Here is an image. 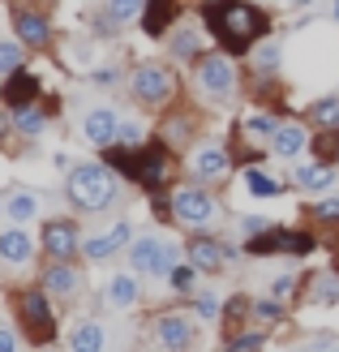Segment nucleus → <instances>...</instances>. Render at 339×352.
Returning <instances> with one entry per match:
<instances>
[{
  "label": "nucleus",
  "mask_w": 339,
  "mask_h": 352,
  "mask_svg": "<svg viewBox=\"0 0 339 352\" xmlns=\"http://www.w3.org/2000/svg\"><path fill=\"white\" fill-rule=\"evenodd\" d=\"M210 34L228 47V52H249V43H258L266 30H271V17L262 9L245 5V0H210L202 9Z\"/></svg>",
  "instance_id": "nucleus-1"
},
{
  "label": "nucleus",
  "mask_w": 339,
  "mask_h": 352,
  "mask_svg": "<svg viewBox=\"0 0 339 352\" xmlns=\"http://www.w3.org/2000/svg\"><path fill=\"white\" fill-rule=\"evenodd\" d=\"M65 193L78 210H103L116 198V176L103 164H78L65 181Z\"/></svg>",
  "instance_id": "nucleus-2"
},
{
  "label": "nucleus",
  "mask_w": 339,
  "mask_h": 352,
  "mask_svg": "<svg viewBox=\"0 0 339 352\" xmlns=\"http://www.w3.org/2000/svg\"><path fill=\"white\" fill-rule=\"evenodd\" d=\"M17 318L26 322V336L34 344H47V340H56V314H52L47 305V288H22L17 292Z\"/></svg>",
  "instance_id": "nucleus-3"
},
{
  "label": "nucleus",
  "mask_w": 339,
  "mask_h": 352,
  "mask_svg": "<svg viewBox=\"0 0 339 352\" xmlns=\"http://www.w3.org/2000/svg\"><path fill=\"white\" fill-rule=\"evenodd\" d=\"M219 215V202L206 189H176L172 193V219L185 228H210Z\"/></svg>",
  "instance_id": "nucleus-4"
},
{
  "label": "nucleus",
  "mask_w": 339,
  "mask_h": 352,
  "mask_svg": "<svg viewBox=\"0 0 339 352\" xmlns=\"http://www.w3.org/2000/svg\"><path fill=\"white\" fill-rule=\"evenodd\" d=\"M176 95V78L168 65H138L133 69V99L146 103V108H159Z\"/></svg>",
  "instance_id": "nucleus-5"
},
{
  "label": "nucleus",
  "mask_w": 339,
  "mask_h": 352,
  "mask_svg": "<svg viewBox=\"0 0 339 352\" xmlns=\"http://www.w3.org/2000/svg\"><path fill=\"white\" fill-rule=\"evenodd\" d=\"M129 262H133L138 275H172V267H176V250H172L168 241H159V236H142V241H133Z\"/></svg>",
  "instance_id": "nucleus-6"
},
{
  "label": "nucleus",
  "mask_w": 339,
  "mask_h": 352,
  "mask_svg": "<svg viewBox=\"0 0 339 352\" xmlns=\"http://www.w3.org/2000/svg\"><path fill=\"white\" fill-rule=\"evenodd\" d=\"M198 86L206 99H228L237 91V74L223 56H198Z\"/></svg>",
  "instance_id": "nucleus-7"
},
{
  "label": "nucleus",
  "mask_w": 339,
  "mask_h": 352,
  "mask_svg": "<svg viewBox=\"0 0 339 352\" xmlns=\"http://www.w3.org/2000/svg\"><path fill=\"white\" fill-rule=\"evenodd\" d=\"M164 176H168V146H164V142L142 146V151H138V176H133V185H142V189L159 193Z\"/></svg>",
  "instance_id": "nucleus-8"
},
{
  "label": "nucleus",
  "mask_w": 339,
  "mask_h": 352,
  "mask_svg": "<svg viewBox=\"0 0 339 352\" xmlns=\"http://www.w3.org/2000/svg\"><path fill=\"white\" fill-rule=\"evenodd\" d=\"M43 254L56 262L74 258L78 254V223L74 219H47L43 223Z\"/></svg>",
  "instance_id": "nucleus-9"
},
{
  "label": "nucleus",
  "mask_w": 339,
  "mask_h": 352,
  "mask_svg": "<svg viewBox=\"0 0 339 352\" xmlns=\"http://www.w3.org/2000/svg\"><path fill=\"white\" fill-rule=\"evenodd\" d=\"M39 284L47 288V296H65V301H74V296L82 292V271L69 267V262H56V258H52V267L39 275Z\"/></svg>",
  "instance_id": "nucleus-10"
},
{
  "label": "nucleus",
  "mask_w": 339,
  "mask_h": 352,
  "mask_svg": "<svg viewBox=\"0 0 339 352\" xmlns=\"http://www.w3.org/2000/svg\"><path fill=\"white\" fill-rule=\"evenodd\" d=\"M13 26H17V39L26 47H47L52 43V22L39 9H13Z\"/></svg>",
  "instance_id": "nucleus-11"
},
{
  "label": "nucleus",
  "mask_w": 339,
  "mask_h": 352,
  "mask_svg": "<svg viewBox=\"0 0 339 352\" xmlns=\"http://www.w3.org/2000/svg\"><path fill=\"white\" fill-rule=\"evenodd\" d=\"M228 258H232V250H228V245H219V241H210V236H193V241H189V262H193L198 271H210V275H215Z\"/></svg>",
  "instance_id": "nucleus-12"
},
{
  "label": "nucleus",
  "mask_w": 339,
  "mask_h": 352,
  "mask_svg": "<svg viewBox=\"0 0 339 352\" xmlns=\"http://www.w3.org/2000/svg\"><path fill=\"white\" fill-rule=\"evenodd\" d=\"M86 138H91L95 146H112L120 138V116L112 108H91L86 112Z\"/></svg>",
  "instance_id": "nucleus-13"
},
{
  "label": "nucleus",
  "mask_w": 339,
  "mask_h": 352,
  "mask_svg": "<svg viewBox=\"0 0 339 352\" xmlns=\"http://www.w3.org/2000/svg\"><path fill=\"white\" fill-rule=\"evenodd\" d=\"M5 103L9 108H22V103H34V95H39V78L26 74V69H13V74L5 78Z\"/></svg>",
  "instance_id": "nucleus-14"
},
{
  "label": "nucleus",
  "mask_w": 339,
  "mask_h": 352,
  "mask_svg": "<svg viewBox=\"0 0 339 352\" xmlns=\"http://www.w3.org/2000/svg\"><path fill=\"white\" fill-rule=\"evenodd\" d=\"M288 236H292V232H283V228H271V223H266L262 232H254V236L245 241V254H249V258H266V254H288Z\"/></svg>",
  "instance_id": "nucleus-15"
},
{
  "label": "nucleus",
  "mask_w": 339,
  "mask_h": 352,
  "mask_svg": "<svg viewBox=\"0 0 339 352\" xmlns=\"http://www.w3.org/2000/svg\"><path fill=\"white\" fill-rule=\"evenodd\" d=\"M155 336H159L164 348H189L193 344V327H189V318H181V314H168V318L155 322Z\"/></svg>",
  "instance_id": "nucleus-16"
},
{
  "label": "nucleus",
  "mask_w": 339,
  "mask_h": 352,
  "mask_svg": "<svg viewBox=\"0 0 339 352\" xmlns=\"http://www.w3.org/2000/svg\"><path fill=\"white\" fill-rule=\"evenodd\" d=\"M34 254V241L22 232V228H9V232H0V258L9 262V267H26Z\"/></svg>",
  "instance_id": "nucleus-17"
},
{
  "label": "nucleus",
  "mask_w": 339,
  "mask_h": 352,
  "mask_svg": "<svg viewBox=\"0 0 339 352\" xmlns=\"http://www.w3.org/2000/svg\"><path fill=\"white\" fill-rule=\"evenodd\" d=\"M228 168H232V160H228L223 146H206V151L193 155V172H198L202 181H219V176H228Z\"/></svg>",
  "instance_id": "nucleus-18"
},
{
  "label": "nucleus",
  "mask_w": 339,
  "mask_h": 352,
  "mask_svg": "<svg viewBox=\"0 0 339 352\" xmlns=\"http://www.w3.org/2000/svg\"><path fill=\"white\" fill-rule=\"evenodd\" d=\"M124 241H129V223H124V219H120V223L112 228V232H108V236H95V241H86V245H82V250H86V258H91V262H103V258H112V254L120 250V245H124Z\"/></svg>",
  "instance_id": "nucleus-19"
},
{
  "label": "nucleus",
  "mask_w": 339,
  "mask_h": 352,
  "mask_svg": "<svg viewBox=\"0 0 339 352\" xmlns=\"http://www.w3.org/2000/svg\"><path fill=\"white\" fill-rule=\"evenodd\" d=\"M176 17V0H146V13H142V30L146 34H164Z\"/></svg>",
  "instance_id": "nucleus-20"
},
{
  "label": "nucleus",
  "mask_w": 339,
  "mask_h": 352,
  "mask_svg": "<svg viewBox=\"0 0 339 352\" xmlns=\"http://www.w3.org/2000/svg\"><path fill=\"white\" fill-rule=\"evenodd\" d=\"M271 151L279 155V160H296V155L305 151V129L300 125H279L275 138H271Z\"/></svg>",
  "instance_id": "nucleus-21"
},
{
  "label": "nucleus",
  "mask_w": 339,
  "mask_h": 352,
  "mask_svg": "<svg viewBox=\"0 0 339 352\" xmlns=\"http://www.w3.org/2000/svg\"><path fill=\"white\" fill-rule=\"evenodd\" d=\"M108 17H103V30H116L124 22H133V17L146 13V0H108V9H103Z\"/></svg>",
  "instance_id": "nucleus-22"
},
{
  "label": "nucleus",
  "mask_w": 339,
  "mask_h": 352,
  "mask_svg": "<svg viewBox=\"0 0 339 352\" xmlns=\"http://www.w3.org/2000/svg\"><path fill=\"white\" fill-rule=\"evenodd\" d=\"M103 301H108L112 309H129L138 301V284H133V275H116L108 279V292H103Z\"/></svg>",
  "instance_id": "nucleus-23"
},
{
  "label": "nucleus",
  "mask_w": 339,
  "mask_h": 352,
  "mask_svg": "<svg viewBox=\"0 0 339 352\" xmlns=\"http://www.w3.org/2000/svg\"><path fill=\"white\" fill-rule=\"evenodd\" d=\"M309 301L314 305H335L339 301V271H322L309 279Z\"/></svg>",
  "instance_id": "nucleus-24"
},
{
  "label": "nucleus",
  "mask_w": 339,
  "mask_h": 352,
  "mask_svg": "<svg viewBox=\"0 0 339 352\" xmlns=\"http://www.w3.org/2000/svg\"><path fill=\"white\" fill-rule=\"evenodd\" d=\"M47 125V116L34 108V103H22V108H13V129L22 133V138H39Z\"/></svg>",
  "instance_id": "nucleus-25"
},
{
  "label": "nucleus",
  "mask_w": 339,
  "mask_h": 352,
  "mask_svg": "<svg viewBox=\"0 0 339 352\" xmlns=\"http://www.w3.org/2000/svg\"><path fill=\"white\" fill-rule=\"evenodd\" d=\"M34 210H39V202H34L26 189H13V193H5V219H13V223H26V219H34Z\"/></svg>",
  "instance_id": "nucleus-26"
},
{
  "label": "nucleus",
  "mask_w": 339,
  "mask_h": 352,
  "mask_svg": "<svg viewBox=\"0 0 339 352\" xmlns=\"http://www.w3.org/2000/svg\"><path fill=\"white\" fill-rule=\"evenodd\" d=\"M309 120H314L318 129H339V95L314 99V103H309Z\"/></svg>",
  "instance_id": "nucleus-27"
},
{
  "label": "nucleus",
  "mask_w": 339,
  "mask_h": 352,
  "mask_svg": "<svg viewBox=\"0 0 339 352\" xmlns=\"http://www.w3.org/2000/svg\"><path fill=\"white\" fill-rule=\"evenodd\" d=\"M69 344H74V348H103V344H108V340H103V327L99 322H82V327H74V336H69Z\"/></svg>",
  "instance_id": "nucleus-28"
},
{
  "label": "nucleus",
  "mask_w": 339,
  "mask_h": 352,
  "mask_svg": "<svg viewBox=\"0 0 339 352\" xmlns=\"http://www.w3.org/2000/svg\"><path fill=\"white\" fill-rule=\"evenodd\" d=\"M245 185H249V193H254V198H279V189H283V185L271 181V176H262L258 168L245 172Z\"/></svg>",
  "instance_id": "nucleus-29"
},
{
  "label": "nucleus",
  "mask_w": 339,
  "mask_h": 352,
  "mask_svg": "<svg viewBox=\"0 0 339 352\" xmlns=\"http://www.w3.org/2000/svg\"><path fill=\"white\" fill-rule=\"evenodd\" d=\"M275 129H279V125H275L271 116H249L245 125H241V133L249 138V142H262V138H275Z\"/></svg>",
  "instance_id": "nucleus-30"
},
{
  "label": "nucleus",
  "mask_w": 339,
  "mask_h": 352,
  "mask_svg": "<svg viewBox=\"0 0 339 352\" xmlns=\"http://www.w3.org/2000/svg\"><path fill=\"white\" fill-rule=\"evenodd\" d=\"M331 176H335V172H331L327 164H314V168H300V172H296V181L305 185V189H327V185H331Z\"/></svg>",
  "instance_id": "nucleus-31"
},
{
  "label": "nucleus",
  "mask_w": 339,
  "mask_h": 352,
  "mask_svg": "<svg viewBox=\"0 0 339 352\" xmlns=\"http://www.w3.org/2000/svg\"><path fill=\"white\" fill-rule=\"evenodd\" d=\"M13 69H22V47H17V43H0V78H9Z\"/></svg>",
  "instance_id": "nucleus-32"
},
{
  "label": "nucleus",
  "mask_w": 339,
  "mask_h": 352,
  "mask_svg": "<svg viewBox=\"0 0 339 352\" xmlns=\"http://www.w3.org/2000/svg\"><path fill=\"white\" fill-rule=\"evenodd\" d=\"M193 275H198V267H193V262H189V267H172V275H168V284L176 288V292H193Z\"/></svg>",
  "instance_id": "nucleus-33"
},
{
  "label": "nucleus",
  "mask_w": 339,
  "mask_h": 352,
  "mask_svg": "<svg viewBox=\"0 0 339 352\" xmlns=\"http://www.w3.org/2000/svg\"><path fill=\"white\" fill-rule=\"evenodd\" d=\"M172 52H176L181 60H198V39H193V30H176Z\"/></svg>",
  "instance_id": "nucleus-34"
},
{
  "label": "nucleus",
  "mask_w": 339,
  "mask_h": 352,
  "mask_svg": "<svg viewBox=\"0 0 339 352\" xmlns=\"http://www.w3.org/2000/svg\"><path fill=\"white\" fill-rule=\"evenodd\" d=\"M309 250H314V236H309V232H292V236H288V254H292V258H305Z\"/></svg>",
  "instance_id": "nucleus-35"
},
{
  "label": "nucleus",
  "mask_w": 339,
  "mask_h": 352,
  "mask_svg": "<svg viewBox=\"0 0 339 352\" xmlns=\"http://www.w3.org/2000/svg\"><path fill=\"white\" fill-rule=\"evenodd\" d=\"M309 219H318V223H339V198L335 202H318Z\"/></svg>",
  "instance_id": "nucleus-36"
},
{
  "label": "nucleus",
  "mask_w": 339,
  "mask_h": 352,
  "mask_svg": "<svg viewBox=\"0 0 339 352\" xmlns=\"http://www.w3.org/2000/svg\"><path fill=\"white\" fill-rule=\"evenodd\" d=\"M254 65L262 69V74H271V69H279V47H262V52H254Z\"/></svg>",
  "instance_id": "nucleus-37"
},
{
  "label": "nucleus",
  "mask_w": 339,
  "mask_h": 352,
  "mask_svg": "<svg viewBox=\"0 0 339 352\" xmlns=\"http://www.w3.org/2000/svg\"><path fill=\"white\" fill-rule=\"evenodd\" d=\"M266 344V336H258V331H249V336H232V348L237 352H245V348H262Z\"/></svg>",
  "instance_id": "nucleus-38"
},
{
  "label": "nucleus",
  "mask_w": 339,
  "mask_h": 352,
  "mask_svg": "<svg viewBox=\"0 0 339 352\" xmlns=\"http://www.w3.org/2000/svg\"><path fill=\"white\" fill-rule=\"evenodd\" d=\"M258 309V318L262 322H275V318H283V305H279V296H275V301H266V305H254Z\"/></svg>",
  "instance_id": "nucleus-39"
},
{
  "label": "nucleus",
  "mask_w": 339,
  "mask_h": 352,
  "mask_svg": "<svg viewBox=\"0 0 339 352\" xmlns=\"http://www.w3.org/2000/svg\"><path fill=\"white\" fill-rule=\"evenodd\" d=\"M292 288H296V279H292V275H283V279H275V284H271V296H279V301H288V296H292Z\"/></svg>",
  "instance_id": "nucleus-40"
},
{
  "label": "nucleus",
  "mask_w": 339,
  "mask_h": 352,
  "mask_svg": "<svg viewBox=\"0 0 339 352\" xmlns=\"http://www.w3.org/2000/svg\"><path fill=\"white\" fill-rule=\"evenodd\" d=\"M245 309H249V296H232V301H228V309H223V318L232 322V318H241Z\"/></svg>",
  "instance_id": "nucleus-41"
},
{
  "label": "nucleus",
  "mask_w": 339,
  "mask_h": 352,
  "mask_svg": "<svg viewBox=\"0 0 339 352\" xmlns=\"http://www.w3.org/2000/svg\"><path fill=\"white\" fill-rule=\"evenodd\" d=\"M198 314L202 318H219V301L215 296H198Z\"/></svg>",
  "instance_id": "nucleus-42"
},
{
  "label": "nucleus",
  "mask_w": 339,
  "mask_h": 352,
  "mask_svg": "<svg viewBox=\"0 0 339 352\" xmlns=\"http://www.w3.org/2000/svg\"><path fill=\"white\" fill-rule=\"evenodd\" d=\"M262 228H266V219H262V215H249V219H241V232H245V236L262 232Z\"/></svg>",
  "instance_id": "nucleus-43"
},
{
  "label": "nucleus",
  "mask_w": 339,
  "mask_h": 352,
  "mask_svg": "<svg viewBox=\"0 0 339 352\" xmlns=\"http://www.w3.org/2000/svg\"><path fill=\"white\" fill-rule=\"evenodd\" d=\"M9 133H13V116H5V108H0V146L9 142Z\"/></svg>",
  "instance_id": "nucleus-44"
},
{
  "label": "nucleus",
  "mask_w": 339,
  "mask_h": 352,
  "mask_svg": "<svg viewBox=\"0 0 339 352\" xmlns=\"http://www.w3.org/2000/svg\"><path fill=\"white\" fill-rule=\"evenodd\" d=\"M95 82H99V86H112V82H116V69H99Z\"/></svg>",
  "instance_id": "nucleus-45"
},
{
  "label": "nucleus",
  "mask_w": 339,
  "mask_h": 352,
  "mask_svg": "<svg viewBox=\"0 0 339 352\" xmlns=\"http://www.w3.org/2000/svg\"><path fill=\"white\" fill-rule=\"evenodd\" d=\"M17 340H13V331H5V327H0V352H9Z\"/></svg>",
  "instance_id": "nucleus-46"
},
{
  "label": "nucleus",
  "mask_w": 339,
  "mask_h": 352,
  "mask_svg": "<svg viewBox=\"0 0 339 352\" xmlns=\"http://www.w3.org/2000/svg\"><path fill=\"white\" fill-rule=\"evenodd\" d=\"M309 344H318V348H335V344H339V340H331V336H314V340H309Z\"/></svg>",
  "instance_id": "nucleus-47"
},
{
  "label": "nucleus",
  "mask_w": 339,
  "mask_h": 352,
  "mask_svg": "<svg viewBox=\"0 0 339 352\" xmlns=\"http://www.w3.org/2000/svg\"><path fill=\"white\" fill-rule=\"evenodd\" d=\"M331 17H335V22H339V0H335V5H331Z\"/></svg>",
  "instance_id": "nucleus-48"
},
{
  "label": "nucleus",
  "mask_w": 339,
  "mask_h": 352,
  "mask_svg": "<svg viewBox=\"0 0 339 352\" xmlns=\"http://www.w3.org/2000/svg\"><path fill=\"white\" fill-rule=\"evenodd\" d=\"M292 5H296V9H305V5H314V0H292Z\"/></svg>",
  "instance_id": "nucleus-49"
},
{
  "label": "nucleus",
  "mask_w": 339,
  "mask_h": 352,
  "mask_svg": "<svg viewBox=\"0 0 339 352\" xmlns=\"http://www.w3.org/2000/svg\"><path fill=\"white\" fill-rule=\"evenodd\" d=\"M335 271H339V254H335Z\"/></svg>",
  "instance_id": "nucleus-50"
},
{
  "label": "nucleus",
  "mask_w": 339,
  "mask_h": 352,
  "mask_svg": "<svg viewBox=\"0 0 339 352\" xmlns=\"http://www.w3.org/2000/svg\"><path fill=\"white\" fill-rule=\"evenodd\" d=\"M206 5H210V0H206Z\"/></svg>",
  "instance_id": "nucleus-51"
}]
</instances>
